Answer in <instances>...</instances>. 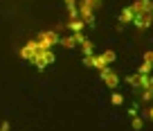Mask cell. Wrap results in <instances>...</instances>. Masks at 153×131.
<instances>
[{
  "label": "cell",
  "instance_id": "obj_10",
  "mask_svg": "<svg viewBox=\"0 0 153 131\" xmlns=\"http://www.w3.org/2000/svg\"><path fill=\"white\" fill-rule=\"evenodd\" d=\"M151 70H153V63L142 59V63H140V68H137V75H151Z\"/></svg>",
  "mask_w": 153,
  "mask_h": 131
},
{
  "label": "cell",
  "instance_id": "obj_1",
  "mask_svg": "<svg viewBox=\"0 0 153 131\" xmlns=\"http://www.w3.org/2000/svg\"><path fill=\"white\" fill-rule=\"evenodd\" d=\"M36 41H38V45H41L43 50H52L54 45L59 43V34L54 32V29H43V32H38Z\"/></svg>",
  "mask_w": 153,
  "mask_h": 131
},
{
  "label": "cell",
  "instance_id": "obj_7",
  "mask_svg": "<svg viewBox=\"0 0 153 131\" xmlns=\"http://www.w3.org/2000/svg\"><path fill=\"white\" fill-rule=\"evenodd\" d=\"M133 16H135V9H133V5L124 7V9L120 11V23H122V25H126V23H133Z\"/></svg>",
  "mask_w": 153,
  "mask_h": 131
},
{
  "label": "cell",
  "instance_id": "obj_3",
  "mask_svg": "<svg viewBox=\"0 0 153 131\" xmlns=\"http://www.w3.org/2000/svg\"><path fill=\"white\" fill-rule=\"evenodd\" d=\"M41 50H43V48L38 45V41H36V39H32V41H27V43H25L23 48L18 50V54H20L23 59H27V61H32V59L36 57V54L41 52Z\"/></svg>",
  "mask_w": 153,
  "mask_h": 131
},
{
  "label": "cell",
  "instance_id": "obj_19",
  "mask_svg": "<svg viewBox=\"0 0 153 131\" xmlns=\"http://www.w3.org/2000/svg\"><path fill=\"white\" fill-rule=\"evenodd\" d=\"M0 131H9V122H5V124L0 127Z\"/></svg>",
  "mask_w": 153,
  "mask_h": 131
},
{
  "label": "cell",
  "instance_id": "obj_4",
  "mask_svg": "<svg viewBox=\"0 0 153 131\" xmlns=\"http://www.w3.org/2000/svg\"><path fill=\"white\" fill-rule=\"evenodd\" d=\"M52 61H54V52H52V50H41V52H38L36 57L32 59V63H34V66H36L38 70L48 68V66H50V63H52Z\"/></svg>",
  "mask_w": 153,
  "mask_h": 131
},
{
  "label": "cell",
  "instance_id": "obj_13",
  "mask_svg": "<svg viewBox=\"0 0 153 131\" xmlns=\"http://www.w3.org/2000/svg\"><path fill=\"white\" fill-rule=\"evenodd\" d=\"M65 48H76V41H74V36H65V39H59Z\"/></svg>",
  "mask_w": 153,
  "mask_h": 131
},
{
  "label": "cell",
  "instance_id": "obj_8",
  "mask_svg": "<svg viewBox=\"0 0 153 131\" xmlns=\"http://www.w3.org/2000/svg\"><path fill=\"white\" fill-rule=\"evenodd\" d=\"M83 27H86V25H83V20H79V18H72L70 23H68V29H70L72 34H81Z\"/></svg>",
  "mask_w": 153,
  "mask_h": 131
},
{
  "label": "cell",
  "instance_id": "obj_11",
  "mask_svg": "<svg viewBox=\"0 0 153 131\" xmlns=\"http://www.w3.org/2000/svg\"><path fill=\"white\" fill-rule=\"evenodd\" d=\"M79 45H81V50H83V57H88V54H95V52H92V50H95V45H92V41L83 39V41H81V43H79Z\"/></svg>",
  "mask_w": 153,
  "mask_h": 131
},
{
  "label": "cell",
  "instance_id": "obj_20",
  "mask_svg": "<svg viewBox=\"0 0 153 131\" xmlns=\"http://www.w3.org/2000/svg\"><path fill=\"white\" fill-rule=\"evenodd\" d=\"M88 2H90L92 7H97V5H99V0H88Z\"/></svg>",
  "mask_w": 153,
  "mask_h": 131
},
{
  "label": "cell",
  "instance_id": "obj_5",
  "mask_svg": "<svg viewBox=\"0 0 153 131\" xmlns=\"http://www.w3.org/2000/svg\"><path fill=\"white\" fill-rule=\"evenodd\" d=\"M133 23H135L137 29H149L151 23H153V11H135Z\"/></svg>",
  "mask_w": 153,
  "mask_h": 131
},
{
  "label": "cell",
  "instance_id": "obj_15",
  "mask_svg": "<svg viewBox=\"0 0 153 131\" xmlns=\"http://www.w3.org/2000/svg\"><path fill=\"white\" fill-rule=\"evenodd\" d=\"M131 124H133V129H135V131H140V129H142V118H140V115H133Z\"/></svg>",
  "mask_w": 153,
  "mask_h": 131
},
{
  "label": "cell",
  "instance_id": "obj_16",
  "mask_svg": "<svg viewBox=\"0 0 153 131\" xmlns=\"http://www.w3.org/2000/svg\"><path fill=\"white\" fill-rule=\"evenodd\" d=\"M68 16H70V20L72 18H79V9H76V5L74 7H68Z\"/></svg>",
  "mask_w": 153,
  "mask_h": 131
},
{
  "label": "cell",
  "instance_id": "obj_12",
  "mask_svg": "<svg viewBox=\"0 0 153 131\" xmlns=\"http://www.w3.org/2000/svg\"><path fill=\"white\" fill-rule=\"evenodd\" d=\"M110 104H113V106H122V104H124V95H122V93H113Z\"/></svg>",
  "mask_w": 153,
  "mask_h": 131
},
{
  "label": "cell",
  "instance_id": "obj_2",
  "mask_svg": "<svg viewBox=\"0 0 153 131\" xmlns=\"http://www.w3.org/2000/svg\"><path fill=\"white\" fill-rule=\"evenodd\" d=\"M76 9H79V20H83V25H92L95 23V7H92L88 0H83Z\"/></svg>",
  "mask_w": 153,
  "mask_h": 131
},
{
  "label": "cell",
  "instance_id": "obj_6",
  "mask_svg": "<svg viewBox=\"0 0 153 131\" xmlns=\"http://www.w3.org/2000/svg\"><path fill=\"white\" fill-rule=\"evenodd\" d=\"M99 75H101V82H104L108 88H117L120 86V77H117V73H115L110 66H106L104 70H99Z\"/></svg>",
  "mask_w": 153,
  "mask_h": 131
},
{
  "label": "cell",
  "instance_id": "obj_21",
  "mask_svg": "<svg viewBox=\"0 0 153 131\" xmlns=\"http://www.w3.org/2000/svg\"><path fill=\"white\" fill-rule=\"evenodd\" d=\"M149 120H153V106L149 109Z\"/></svg>",
  "mask_w": 153,
  "mask_h": 131
},
{
  "label": "cell",
  "instance_id": "obj_18",
  "mask_svg": "<svg viewBox=\"0 0 153 131\" xmlns=\"http://www.w3.org/2000/svg\"><path fill=\"white\" fill-rule=\"evenodd\" d=\"M63 2H65V7H74L76 5V0H63Z\"/></svg>",
  "mask_w": 153,
  "mask_h": 131
},
{
  "label": "cell",
  "instance_id": "obj_14",
  "mask_svg": "<svg viewBox=\"0 0 153 131\" xmlns=\"http://www.w3.org/2000/svg\"><path fill=\"white\" fill-rule=\"evenodd\" d=\"M126 82H128V84H131V86H133V88H137L140 75H137V73H135V75H128V77H126Z\"/></svg>",
  "mask_w": 153,
  "mask_h": 131
},
{
  "label": "cell",
  "instance_id": "obj_9",
  "mask_svg": "<svg viewBox=\"0 0 153 131\" xmlns=\"http://www.w3.org/2000/svg\"><path fill=\"white\" fill-rule=\"evenodd\" d=\"M99 57H101V61H104V66H110V63L115 61V57H117V54H115L113 50H104Z\"/></svg>",
  "mask_w": 153,
  "mask_h": 131
},
{
  "label": "cell",
  "instance_id": "obj_17",
  "mask_svg": "<svg viewBox=\"0 0 153 131\" xmlns=\"http://www.w3.org/2000/svg\"><path fill=\"white\" fill-rule=\"evenodd\" d=\"M144 61H151V63H153V50H149V52H144Z\"/></svg>",
  "mask_w": 153,
  "mask_h": 131
}]
</instances>
